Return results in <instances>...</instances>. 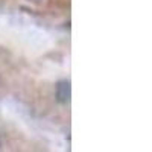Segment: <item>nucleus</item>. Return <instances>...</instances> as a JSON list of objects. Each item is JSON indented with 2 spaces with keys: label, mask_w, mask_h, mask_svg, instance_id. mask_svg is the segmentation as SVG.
<instances>
[{
  "label": "nucleus",
  "mask_w": 152,
  "mask_h": 152,
  "mask_svg": "<svg viewBox=\"0 0 152 152\" xmlns=\"http://www.w3.org/2000/svg\"><path fill=\"white\" fill-rule=\"evenodd\" d=\"M56 96L61 102H67L69 97H70V84L67 81H62L58 84L56 87Z\"/></svg>",
  "instance_id": "nucleus-1"
},
{
  "label": "nucleus",
  "mask_w": 152,
  "mask_h": 152,
  "mask_svg": "<svg viewBox=\"0 0 152 152\" xmlns=\"http://www.w3.org/2000/svg\"><path fill=\"white\" fill-rule=\"evenodd\" d=\"M31 2H34V3H43V2H46V0H31Z\"/></svg>",
  "instance_id": "nucleus-2"
}]
</instances>
